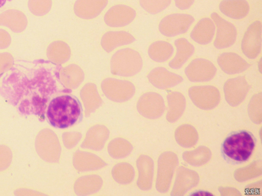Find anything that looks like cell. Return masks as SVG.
<instances>
[{
    "mask_svg": "<svg viewBox=\"0 0 262 196\" xmlns=\"http://www.w3.org/2000/svg\"><path fill=\"white\" fill-rule=\"evenodd\" d=\"M256 143V138L250 131L245 130L233 131L222 143V156L229 164H242L250 158Z\"/></svg>",
    "mask_w": 262,
    "mask_h": 196,
    "instance_id": "obj_1",
    "label": "cell"
},
{
    "mask_svg": "<svg viewBox=\"0 0 262 196\" xmlns=\"http://www.w3.org/2000/svg\"><path fill=\"white\" fill-rule=\"evenodd\" d=\"M81 113V108L78 102L69 95H62L50 102L47 115L51 125L63 129L76 122Z\"/></svg>",
    "mask_w": 262,
    "mask_h": 196,
    "instance_id": "obj_2",
    "label": "cell"
},
{
    "mask_svg": "<svg viewBox=\"0 0 262 196\" xmlns=\"http://www.w3.org/2000/svg\"><path fill=\"white\" fill-rule=\"evenodd\" d=\"M142 66V60L139 53L129 48L119 50L111 60V72L116 75L133 76L140 71Z\"/></svg>",
    "mask_w": 262,
    "mask_h": 196,
    "instance_id": "obj_3",
    "label": "cell"
},
{
    "mask_svg": "<svg viewBox=\"0 0 262 196\" xmlns=\"http://www.w3.org/2000/svg\"><path fill=\"white\" fill-rule=\"evenodd\" d=\"M194 20V18L189 14H172L161 20L159 29L163 35L172 37L185 33Z\"/></svg>",
    "mask_w": 262,
    "mask_h": 196,
    "instance_id": "obj_4",
    "label": "cell"
},
{
    "mask_svg": "<svg viewBox=\"0 0 262 196\" xmlns=\"http://www.w3.org/2000/svg\"><path fill=\"white\" fill-rule=\"evenodd\" d=\"M261 48V23L259 20L252 22L247 28L241 43L243 54L249 59H255Z\"/></svg>",
    "mask_w": 262,
    "mask_h": 196,
    "instance_id": "obj_5",
    "label": "cell"
},
{
    "mask_svg": "<svg viewBox=\"0 0 262 196\" xmlns=\"http://www.w3.org/2000/svg\"><path fill=\"white\" fill-rule=\"evenodd\" d=\"M211 17L216 27L214 46L218 49H223L232 46L234 43L237 36L235 27L215 12L211 14Z\"/></svg>",
    "mask_w": 262,
    "mask_h": 196,
    "instance_id": "obj_6",
    "label": "cell"
},
{
    "mask_svg": "<svg viewBox=\"0 0 262 196\" xmlns=\"http://www.w3.org/2000/svg\"><path fill=\"white\" fill-rule=\"evenodd\" d=\"M216 71L214 65L203 58L193 60L185 68V72L188 79L192 82H204L213 78Z\"/></svg>",
    "mask_w": 262,
    "mask_h": 196,
    "instance_id": "obj_7",
    "label": "cell"
},
{
    "mask_svg": "<svg viewBox=\"0 0 262 196\" xmlns=\"http://www.w3.org/2000/svg\"><path fill=\"white\" fill-rule=\"evenodd\" d=\"M136 16L135 11L131 7L118 5L111 8L104 15L105 22L109 26L123 27L130 23Z\"/></svg>",
    "mask_w": 262,
    "mask_h": 196,
    "instance_id": "obj_8",
    "label": "cell"
},
{
    "mask_svg": "<svg viewBox=\"0 0 262 196\" xmlns=\"http://www.w3.org/2000/svg\"><path fill=\"white\" fill-rule=\"evenodd\" d=\"M102 87L108 97L116 100H125L130 97L134 91L133 84L129 82L114 79L105 80Z\"/></svg>",
    "mask_w": 262,
    "mask_h": 196,
    "instance_id": "obj_9",
    "label": "cell"
},
{
    "mask_svg": "<svg viewBox=\"0 0 262 196\" xmlns=\"http://www.w3.org/2000/svg\"><path fill=\"white\" fill-rule=\"evenodd\" d=\"M217 61L221 69L229 75L242 72L250 66V64L245 59L232 52H226L221 54Z\"/></svg>",
    "mask_w": 262,
    "mask_h": 196,
    "instance_id": "obj_10",
    "label": "cell"
},
{
    "mask_svg": "<svg viewBox=\"0 0 262 196\" xmlns=\"http://www.w3.org/2000/svg\"><path fill=\"white\" fill-rule=\"evenodd\" d=\"M248 90V85L244 77L229 79L225 83V95L230 104H236L242 102Z\"/></svg>",
    "mask_w": 262,
    "mask_h": 196,
    "instance_id": "obj_11",
    "label": "cell"
},
{
    "mask_svg": "<svg viewBox=\"0 0 262 196\" xmlns=\"http://www.w3.org/2000/svg\"><path fill=\"white\" fill-rule=\"evenodd\" d=\"M148 78L154 86L159 88L174 86L183 80L180 76L163 67L152 69L148 74Z\"/></svg>",
    "mask_w": 262,
    "mask_h": 196,
    "instance_id": "obj_12",
    "label": "cell"
},
{
    "mask_svg": "<svg viewBox=\"0 0 262 196\" xmlns=\"http://www.w3.org/2000/svg\"><path fill=\"white\" fill-rule=\"evenodd\" d=\"M107 4V0H77L74 12L80 18L91 19L97 16Z\"/></svg>",
    "mask_w": 262,
    "mask_h": 196,
    "instance_id": "obj_13",
    "label": "cell"
},
{
    "mask_svg": "<svg viewBox=\"0 0 262 196\" xmlns=\"http://www.w3.org/2000/svg\"><path fill=\"white\" fill-rule=\"evenodd\" d=\"M189 94L192 100L199 105L215 104L220 99L218 90L211 86L192 87Z\"/></svg>",
    "mask_w": 262,
    "mask_h": 196,
    "instance_id": "obj_14",
    "label": "cell"
},
{
    "mask_svg": "<svg viewBox=\"0 0 262 196\" xmlns=\"http://www.w3.org/2000/svg\"><path fill=\"white\" fill-rule=\"evenodd\" d=\"M215 30L213 21L209 18H204L194 26L190 33V37L200 44H207L212 40Z\"/></svg>",
    "mask_w": 262,
    "mask_h": 196,
    "instance_id": "obj_15",
    "label": "cell"
},
{
    "mask_svg": "<svg viewBox=\"0 0 262 196\" xmlns=\"http://www.w3.org/2000/svg\"><path fill=\"white\" fill-rule=\"evenodd\" d=\"M135 40L133 35L124 31L108 32L103 36L101 44L103 48L110 52L115 48L129 44Z\"/></svg>",
    "mask_w": 262,
    "mask_h": 196,
    "instance_id": "obj_16",
    "label": "cell"
},
{
    "mask_svg": "<svg viewBox=\"0 0 262 196\" xmlns=\"http://www.w3.org/2000/svg\"><path fill=\"white\" fill-rule=\"evenodd\" d=\"M220 11L227 16L239 19L246 16L249 6L245 0H223L219 5Z\"/></svg>",
    "mask_w": 262,
    "mask_h": 196,
    "instance_id": "obj_17",
    "label": "cell"
},
{
    "mask_svg": "<svg viewBox=\"0 0 262 196\" xmlns=\"http://www.w3.org/2000/svg\"><path fill=\"white\" fill-rule=\"evenodd\" d=\"M174 45L177 48L176 54L169 63V66L173 69H179L193 55L194 51L193 45L184 38L175 40Z\"/></svg>",
    "mask_w": 262,
    "mask_h": 196,
    "instance_id": "obj_18",
    "label": "cell"
},
{
    "mask_svg": "<svg viewBox=\"0 0 262 196\" xmlns=\"http://www.w3.org/2000/svg\"><path fill=\"white\" fill-rule=\"evenodd\" d=\"M84 73L77 65L70 64L64 67L60 72V79L63 84L68 88H75L81 83Z\"/></svg>",
    "mask_w": 262,
    "mask_h": 196,
    "instance_id": "obj_19",
    "label": "cell"
},
{
    "mask_svg": "<svg viewBox=\"0 0 262 196\" xmlns=\"http://www.w3.org/2000/svg\"><path fill=\"white\" fill-rule=\"evenodd\" d=\"M173 52V48L172 45L164 41L153 42L148 50L150 58L158 62L166 61L171 57Z\"/></svg>",
    "mask_w": 262,
    "mask_h": 196,
    "instance_id": "obj_20",
    "label": "cell"
},
{
    "mask_svg": "<svg viewBox=\"0 0 262 196\" xmlns=\"http://www.w3.org/2000/svg\"><path fill=\"white\" fill-rule=\"evenodd\" d=\"M47 54L50 60L56 64L66 62L71 55V50L68 45L61 41H57L50 45Z\"/></svg>",
    "mask_w": 262,
    "mask_h": 196,
    "instance_id": "obj_21",
    "label": "cell"
},
{
    "mask_svg": "<svg viewBox=\"0 0 262 196\" xmlns=\"http://www.w3.org/2000/svg\"><path fill=\"white\" fill-rule=\"evenodd\" d=\"M171 0H139L140 5L147 12L158 13L166 9Z\"/></svg>",
    "mask_w": 262,
    "mask_h": 196,
    "instance_id": "obj_22",
    "label": "cell"
},
{
    "mask_svg": "<svg viewBox=\"0 0 262 196\" xmlns=\"http://www.w3.org/2000/svg\"><path fill=\"white\" fill-rule=\"evenodd\" d=\"M51 6L52 0H29L28 2L29 10L36 15L41 16L47 14Z\"/></svg>",
    "mask_w": 262,
    "mask_h": 196,
    "instance_id": "obj_23",
    "label": "cell"
},
{
    "mask_svg": "<svg viewBox=\"0 0 262 196\" xmlns=\"http://www.w3.org/2000/svg\"><path fill=\"white\" fill-rule=\"evenodd\" d=\"M176 6L181 10H185L190 8L194 0H174Z\"/></svg>",
    "mask_w": 262,
    "mask_h": 196,
    "instance_id": "obj_24",
    "label": "cell"
},
{
    "mask_svg": "<svg viewBox=\"0 0 262 196\" xmlns=\"http://www.w3.org/2000/svg\"><path fill=\"white\" fill-rule=\"evenodd\" d=\"M7 1H10L11 0H0V8L4 6Z\"/></svg>",
    "mask_w": 262,
    "mask_h": 196,
    "instance_id": "obj_25",
    "label": "cell"
}]
</instances>
